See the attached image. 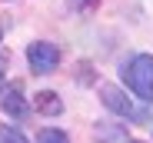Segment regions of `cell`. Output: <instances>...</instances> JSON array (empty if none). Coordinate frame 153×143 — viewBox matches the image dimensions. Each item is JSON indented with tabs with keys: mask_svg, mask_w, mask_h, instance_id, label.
I'll use <instances>...</instances> for the list:
<instances>
[{
	"mask_svg": "<svg viewBox=\"0 0 153 143\" xmlns=\"http://www.w3.org/2000/svg\"><path fill=\"white\" fill-rule=\"evenodd\" d=\"M37 143H70V136L63 130H57V127H43L40 136H37Z\"/></svg>",
	"mask_w": 153,
	"mask_h": 143,
	"instance_id": "7",
	"label": "cell"
},
{
	"mask_svg": "<svg viewBox=\"0 0 153 143\" xmlns=\"http://www.w3.org/2000/svg\"><path fill=\"white\" fill-rule=\"evenodd\" d=\"M123 140H126V127L97 123V143H123Z\"/></svg>",
	"mask_w": 153,
	"mask_h": 143,
	"instance_id": "6",
	"label": "cell"
},
{
	"mask_svg": "<svg viewBox=\"0 0 153 143\" xmlns=\"http://www.w3.org/2000/svg\"><path fill=\"white\" fill-rule=\"evenodd\" d=\"M100 100H103V107H107L110 113L123 116V120H133V123L146 120V113H150V110L137 107V100H130V93H123V90H120V87H113V83L100 87Z\"/></svg>",
	"mask_w": 153,
	"mask_h": 143,
	"instance_id": "2",
	"label": "cell"
},
{
	"mask_svg": "<svg viewBox=\"0 0 153 143\" xmlns=\"http://www.w3.org/2000/svg\"><path fill=\"white\" fill-rule=\"evenodd\" d=\"M0 110H4L7 116H17V120H20V116H27V100H23V90L20 87H4V90H0Z\"/></svg>",
	"mask_w": 153,
	"mask_h": 143,
	"instance_id": "4",
	"label": "cell"
},
{
	"mask_svg": "<svg viewBox=\"0 0 153 143\" xmlns=\"http://www.w3.org/2000/svg\"><path fill=\"white\" fill-rule=\"evenodd\" d=\"M0 143H30L17 127H0Z\"/></svg>",
	"mask_w": 153,
	"mask_h": 143,
	"instance_id": "9",
	"label": "cell"
},
{
	"mask_svg": "<svg viewBox=\"0 0 153 143\" xmlns=\"http://www.w3.org/2000/svg\"><path fill=\"white\" fill-rule=\"evenodd\" d=\"M123 83L130 87L140 100H153V53H137L123 67Z\"/></svg>",
	"mask_w": 153,
	"mask_h": 143,
	"instance_id": "1",
	"label": "cell"
},
{
	"mask_svg": "<svg viewBox=\"0 0 153 143\" xmlns=\"http://www.w3.org/2000/svg\"><path fill=\"white\" fill-rule=\"evenodd\" d=\"M37 103V113H43V116H60L63 113V100H60V93H53V90H40L37 97H33Z\"/></svg>",
	"mask_w": 153,
	"mask_h": 143,
	"instance_id": "5",
	"label": "cell"
},
{
	"mask_svg": "<svg viewBox=\"0 0 153 143\" xmlns=\"http://www.w3.org/2000/svg\"><path fill=\"white\" fill-rule=\"evenodd\" d=\"M27 63L33 73H53L60 67V47L57 43H47V40H37L27 47Z\"/></svg>",
	"mask_w": 153,
	"mask_h": 143,
	"instance_id": "3",
	"label": "cell"
},
{
	"mask_svg": "<svg viewBox=\"0 0 153 143\" xmlns=\"http://www.w3.org/2000/svg\"><path fill=\"white\" fill-rule=\"evenodd\" d=\"M0 33H4V30H0Z\"/></svg>",
	"mask_w": 153,
	"mask_h": 143,
	"instance_id": "12",
	"label": "cell"
},
{
	"mask_svg": "<svg viewBox=\"0 0 153 143\" xmlns=\"http://www.w3.org/2000/svg\"><path fill=\"white\" fill-rule=\"evenodd\" d=\"M97 7H100V0H67L70 13H93Z\"/></svg>",
	"mask_w": 153,
	"mask_h": 143,
	"instance_id": "8",
	"label": "cell"
},
{
	"mask_svg": "<svg viewBox=\"0 0 153 143\" xmlns=\"http://www.w3.org/2000/svg\"><path fill=\"white\" fill-rule=\"evenodd\" d=\"M130 143H140V140H130Z\"/></svg>",
	"mask_w": 153,
	"mask_h": 143,
	"instance_id": "11",
	"label": "cell"
},
{
	"mask_svg": "<svg viewBox=\"0 0 153 143\" xmlns=\"http://www.w3.org/2000/svg\"><path fill=\"white\" fill-rule=\"evenodd\" d=\"M4 67H7V57L0 53V90H4Z\"/></svg>",
	"mask_w": 153,
	"mask_h": 143,
	"instance_id": "10",
	"label": "cell"
}]
</instances>
